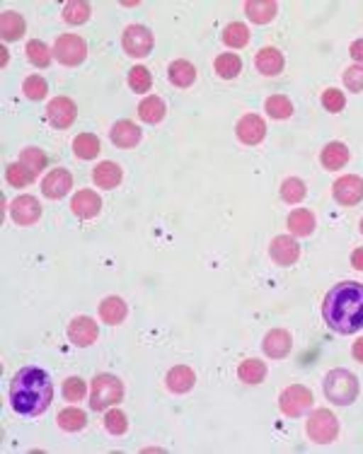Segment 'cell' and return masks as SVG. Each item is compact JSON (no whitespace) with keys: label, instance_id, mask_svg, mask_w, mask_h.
Masks as SVG:
<instances>
[{"label":"cell","instance_id":"6da1fadb","mask_svg":"<svg viewBox=\"0 0 363 454\" xmlns=\"http://www.w3.org/2000/svg\"><path fill=\"white\" fill-rule=\"evenodd\" d=\"M325 324L337 334H356L363 329V285L356 280L337 283L322 302Z\"/></svg>","mask_w":363,"mask_h":454},{"label":"cell","instance_id":"7a4b0ae2","mask_svg":"<svg viewBox=\"0 0 363 454\" xmlns=\"http://www.w3.org/2000/svg\"><path fill=\"white\" fill-rule=\"evenodd\" d=\"M54 401V382L42 368H22L10 382V404L22 416H39Z\"/></svg>","mask_w":363,"mask_h":454},{"label":"cell","instance_id":"3957f363","mask_svg":"<svg viewBox=\"0 0 363 454\" xmlns=\"http://www.w3.org/2000/svg\"><path fill=\"white\" fill-rule=\"evenodd\" d=\"M322 389H325V397L330 399L332 404L349 406L359 397V380H356V375L349 373V370H332V373L325 375Z\"/></svg>","mask_w":363,"mask_h":454},{"label":"cell","instance_id":"277c9868","mask_svg":"<svg viewBox=\"0 0 363 454\" xmlns=\"http://www.w3.org/2000/svg\"><path fill=\"white\" fill-rule=\"evenodd\" d=\"M124 397V385L116 380L114 375H97L92 380V392H90V406L92 411H107L114 404H119Z\"/></svg>","mask_w":363,"mask_h":454},{"label":"cell","instance_id":"5b68a950","mask_svg":"<svg viewBox=\"0 0 363 454\" xmlns=\"http://www.w3.org/2000/svg\"><path fill=\"white\" fill-rule=\"evenodd\" d=\"M306 430H308V438L313 440L315 445H330V442H335L339 435V423L332 411L318 409L308 418Z\"/></svg>","mask_w":363,"mask_h":454},{"label":"cell","instance_id":"8992f818","mask_svg":"<svg viewBox=\"0 0 363 454\" xmlns=\"http://www.w3.org/2000/svg\"><path fill=\"white\" fill-rule=\"evenodd\" d=\"M54 56L58 63L63 66H80L87 56V44L83 37L78 34H61L56 39V46H54Z\"/></svg>","mask_w":363,"mask_h":454},{"label":"cell","instance_id":"52a82bcc","mask_svg":"<svg viewBox=\"0 0 363 454\" xmlns=\"http://www.w3.org/2000/svg\"><path fill=\"white\" fill-rule=\"evenodd\" d=\"M310 406H313V392H310L308 387H301V385H294V387L284 389V392H281V397H279L281 414H286L291 418L303 416Z\"/></svg>","mask_w":363,"mask_h":454},{"label":"cell","instance_id":"ba28073f","mask_svg":"<svg viewBox=\"0 0 363 454\" xmlns=\"http://www.w3.org/2000/svg\"><path fill=\"white\" fill-rule=\"evenodd\" d=\"M121 44H124V51L128 56L143 58L150 54V49H153V34H150V29L143 25H131V27H126L124 37H121Z\"/></svg>","mask_w":363,"mask_h":454},{"label":"cell","instance_id":"9c48e42d","mask_svg":"<svg viewBox=\"0 0 363 454\" xmlns=\"http://www.w3.org/2000/svg\"><path fill=\"white\" fill-rule=\"evenodd\" d=\"M332 196L342 205H356L359 200H363V179L356 174L339 176L332 186Z\"/></svg>","mask_w":363,"mask_h":454},{"label":"cell","instance_id":"30bf717a","mask_svg":"<svg viewBox=\"0 0 363 454\" xmlns=\"http://www.w3.org/2000/svg\"><path fill=\"white\" fill-rule=\"evenodd\" d=\"M269 256L274 259V263L279 266H294L301 256V246L294 237H286V234H279V237L272 239L269 244Z\"/></svg>","mask_w":363,"mask_h":454},{"label":"cell","instance_id":"8fae6325","mask_svg":"<svg viewBox=\"0 0 363 454\" xmlns=\"http://www.w3.org/2000/svg\"><path fill=\"white\" fill-rule=\"evenodd\" d=\"M235 133H238L240 143L257 145V143H262V140H264L267 123H264V119H262V116H257V114H245L242 119L238 121Z\"/></svg>","mask_w":363,"mask_h":454},{"label":"cell","instance_id":"7c38bea8","mask_svg":"<svg viewBox=\"0 0 363 454\" xmlns=\"http://www.w3.org/2000/svg\"><path fill=\"white\" fill-rule=\"evenodd\" d=\"M10 215L17 225L27 227V225H34V222L42 217V205L34 196H17L10 205Z\"/></svg>","mask_w":363,"mask_h":454},{"label":"cell","instance_id":"4fadbf2b","mask_svg":"<svg viewBox=\"0 0 363 454\" xmlns=\"http://www.w3.org/2000/svg\"><path fill=\"white\" fill-rule=\"evenodd\" d=\"M46 116L56 128H68L73 126L75 116H78V107L68 97H54L46 104Z\"/></svg>","mask_w":363,"mask_h":454},{"label":"cell","instance_id":"5bb4252c","mask_svg":"<svg viewBox=\"0 0 363 454\" xmlns=\"http://www.w3.org/2000/svg\"><path fill=\"white\" fill-rule=\"evenodd\" d=\"M97 336H99V329H97L95 319H90V317H75L68 327V339L78 348L92 346L97 341Z\"/></svg>","mask_w":363,"mask_h":454},{"label":"cell","instance_id":"9a60e30c","mask_svg":"<svg viewBox=\"0 0 363 454\" xmlns=\"http://www.w3.org/2000/svg\"><path fill=\"white\" fill-rule=\"evenodd\" d=\"M291 348H294V339H291V334L284 331V329H272V331L264 336V341H262V351H264L269 358H274V361L286 358L291 353Z\"/></svg>","mask_w":363,"mask_h":454},{"label":"cell","instance_id":"2e32d148","mask_svg":"<svg viewBox=\"0 0 363 454\" xmlns=\"http://www.w3.org/2000/svg\"><path fill=\"white\" fill-rule=\"evenodd\" d=\"M73 188V176H70L68 169H54L44 176L42 181V193L46 198H63L66 193Z\"/></svg>","mask_w":363,"mask_h":454},{"label":"cell","instance_id":"e0dca14e","mask_svg":"<svg viewBox=\"0 0 363 454\" xmlns=\"http://www.w3.org/2000/svg\"><path fill=\"white\" fill-rule=\"evenodd\" d=\"M70 210L78 217H83V220H90V217L99 215V210H102V198L95 191H90V188H83V191H78L73 196Z\"/></svg>","mask_w":363,"mask_h":454},{"label":"cell","instance_id":"ac0fdd59","mask_svg":"<svg viewBox=\"0 0 363 454\" xmlns=\"http://www.w3.org/2000/svg\"><path fill=\"white\" fill-rule=\"evenodd\" d=\"M165 385L169 392L174 394H186L191 392L196 385V375L191 368H186V365H177V368H172L165 377Z\"/></svg>","mask_w":363,"mask_h":454},{"label":"cell","instance_id":"d6986e66","mask_svg":"<svg viewBox=\"0 0 363 454\" xmlns=\"http://www.w3.org/2000/svg\"><path fill=\"white\" fill-rule=\"evenodd\" d=\"M255 66L262 75H269V78L279 75L281 70H284V54H281L279 49H274V46H264V49H259V54H257Z\"/></svg>","mask_w":363,"mask_h":454},{"label":"cell","instance_id":"ffe728a7","mask_svg":"<svg viewBox=\"0 0 363 454\" xmlns=\"http://www.w3.org/2000/svg\"><path fill=\"white\" fill-rule=\"evenodd\" d=\"M112 143L119 147H133L140 140V128L131 121H116L114 128L109 131Z\"/></svg>","mask_w":363,"mask_h":454},{"label":"cell","instance_id":"44dd1931","mask_svg":"<svg viewBox=\"0 0 363 454\" xmlns=\"http://www.w3.org/2000/svg\"><path fill=\"white\" fill-rule=\"evenodd\" d=\"M245 13L255 25H267L277 15V3L274 0H250V3H245Z\"/></svg>","mask_w":363,"mask_h":454},{"label":"cell","instance_id":"7402d4cb","mask_svg":"<svg viewBox=\"0 0 363 454\" xmlns=\"http://www.w3.org/2000/svg\"><path fill=\"white\" fill-rule=\"evenodd\" d=\"M128 314V307L121 297H104L102 305H99V317H102L104 324H121L126 319Z\"/></svg>","mask_w":363,"mask_h":454},{"label":"cell","instance_id":"603a6c76","mask_svg":"<svg viewBox=\"0 0 363 454\" xmlns=\"http://www.w3.org/2000/svg\"><path fill=\"white\" fill-rule=\"evenodd\" d=\"M92 179L99 188H116L121 184V167L116 162H99Z\"/></svg>","mask_w":363,"mask_h":454},{"label":"cell","instance_id":"cb8c5ba5","mask_svg":"<svg viewBox=\"0 0 363 454\" xmlns=\"http://www.w3.org/2000/svg\"><path fill=\"white\" fill-rule=\"evenodd\" d=\"M0 34H3L5 41H17L25 34V20H22L20 13H13V10H5L0 15Z\"/></svg>","mask_w":363,"mask_h":454},{"label":"cell","instance_id":"d4e9b609","mask_svg":"<svg viewBox=\"0 0 363 454\" xmlns=\"http://www.w3.org/2000/svg\"><path fill=\"white\" fill-rule=\"evenodd\" d=\"M165 102H162L160 97H155V94H150V97H145L143 102L138 104V116H140V121H145V123H160L162 119H165Z\"/></svg>","mask_w":363,"mask_h":454},{"label":"cell","instance_id":"484cf974","mask_svg":"<svg viewBox=\"0 0 363 454\" xmlns=\"http://www.w3.org/2000/svg\"><path fill=\"white\" fill-rule=\"evenodd\" d=\"M167 78L177 87H189V85H194V80H196V68L191 66L189 61H174V63H169V68H167Z\"/></svg>","mask_w":363,"mask_h":454},{"label":"cell","instance_id":"4316f807","mask_svg":"<svg viewBox=\"0 0 363 454\" xmlns=\"http://www.w3.org/2000/svg\"><path fill=\"white\" fill-rule=\"evenodd\" d=\"M289 229L296 237H310L315 232V215L306 208H298L289 215Z\"/></svg>","mask_w":363,"mask_h":454},{"label":"cell","instance_id":"83f0119b","mask_svg":"<svg viewBox=\"0 0 363 454\" xmlns=\"http://www.w3.org/2000/svg\"><path fill=\"white\" fill-rule=\"evenodd\" d=\"M320 160H322V164H325V169H342L344 164L349 162V147L335 140V143L325 145Z\"/></svg>","mask_w":363,"mask_h":454},{"label":"cell","instance_id":"f1b7e54d","mask_svg":"<svg viewBox=\"0 0 363 454\" xmlns=\"http://www.w3.org/2000/svg\"><path fill=\"white\" fill-rule=\"evenodd\" d=\"M238 377H240V382H245V385H259V382L267 377V365L262 361H257V358H250V361L240 363Z\"/></svg>","mask_w":363,"mask_h":454},{"label":"cell","instance_id":"f546056e","mask_svg":"<svg viewBox=\"0 0 363 454\" xmlns=\"http://www.w3.org/2000/svg\"><path fill=\"white\" fill-rule=\"evenodd\" d=\"M85 423H87L85 411L75 409V406H68V409H63L58 414V428L66 430V433H78V430L85 428Z\"/></svg>","mask_w":363,"mask_h":454},{"label":"cell","instance_id":"4dcf8cb0","mask_svg":"<svg viewBox=\"0 0 363 454\" xmlns=\"http://www.w3.org/2000/svg\"><path fill=\"white\" fill-rule=\"evenodd\" d=\"M73 152L80 160H92V157L99 155V138L92 133H80L73 140Z\"/></svg>","mask_w":363,"mask_h":454},{"label":"cell","instance_id":"1f68e13d","mask_svg":"<svg viewBox=\"0 0 363 454\" xmlns=\"http://www.w3.org/2000/svg\"><path fill=\"white\" fill-rule=\"evenodd\" d=\"M213 68L223 80H233V78H238V73L242 70V61H240V56H235V54H220L216 58Z\"/></svg>","mask_w":363,"mask_h":454},{"label":"cell","instance_id":"d6a6232c","mask_svg":"<svg viewBox=\"0 0 363 454\" xmlns=\"http://www.w3.org/2000/svg\"><path fill=\"white\" fill-rule=\"evenodd\" d=\"M223 41L233 49H242V46L250 44V29L242 22H233L223 29Z\"/></svg>","mask_w":363,"mask_h":454},{"label":"cell","instance_id":"836d02e7","mask_svg":"<svg viewBox=\"0 0 363 454\" xmlns=\"http://www.w3.org/2000/svg\"><path fill=\"white\" fill-rule=\"evenodd\" d=\"M264 109L272 119H289V116L294 114V104H291V99L284 97V94H274V97H269L264 102Z\"/></svg>","mask_w":363,"mask_h":454},{"label":"cell","instance_id":"e575fe53","mask_svg":"<svg viewBox=\"0 0 363 454\" xmlns=\"http://www.w3.org/2000/svg\"><path fill=\"white\" fill-rule=\"evenodd\" d=\"M27 58H29V63H34L37 68H46L51 63V49L44 44V41L34 39L27 44Z\"/></svg>","mask_w":363,"mask_h":454},{"label":"cell","instance_id":"d590c367","mask_svg":"<svg viewBox=\"0 0 363 454\" xmlns=\"http://www.w3.org/2000/svg\"><path fill=\"white\" fill-rule=\"evenodd\" d=\"M87 17H90V5L83 0H73L63 8V20L68 25H83V22H87Z\"/></svg>","mask_w":363,"mask_h":454},{"label":"cell","instance_id":"8d00e7d4","mask_svg":"<svg viewBox=\"0 0 363 454\" xmlns=\"http://www.w3.org/2000/svg\"><path fill=\"white\" fill-rule=\"evenodd\" d=\"M306 184H303L301 179H296V176H291V179H286L284 184H281V198L286 200V203H301L303 198H306Z\"/></svg>","mask_w":363,"mask_h":454},{"label":"cell","instance_id":"74e56055","mask_svg":"<svg viewBox=\"0 0 363 454\" xmlns=\"http://www.w3.org/2000/svg\"><path fill=\"white\" fill-rule=\"evenodd\" d=\"M20 164H25L29 172L37 176L46 167V155L39 150V147H25V150H22V155H20Z\"/></svg>","mask_w":363,"mask_h":454},{"label":"cell","instance_id":"f35d334b","mask_svg":"<svg viewBox=\"0 0 363 454\" xmlns=\"http://www.w3.org/2000/svg\"><path fill=\"white\" fill-rule=\"evenodd\" d=\"M22 92L27 94V99H34V102H39V99L46 97V92H49V85H46V80L42 75H29V78L22 82Z\"/></svg>","mask_w":363,"mask_h":454},{"label":"cell","instance_id":"ab89813d","mask_svg":"<svg viewBox=\"0 0 363 454\" xmlns=\"http://www.w3.org/2000/svg\"><path fill=\"white\" fill-rule=\"evenodd\" d=\"M128 85H131L133 92H148L150 85H153V75H150L148 68L136 66V68H131V73H128Z\"/></svg>","mask_w":363,"mask_h":454},{"label":"cell","instance_id":"60d3db41","mask_svg":"<svg viewBox=\"0 0 363 454\" xmlns=\"http://www.w3.org/2000/svg\"><path fill=\"white\" fill-rule=\"evenodd\" d=\"M5 179H8V184L10 186H27V184H32L34 181V174L29 172V169L25 167V164H10L8 169H5Z\"/></svg>","mask_w":363,"mask_h":454},{"label":"cell","instance_id":"b9f144b4","mask_svg":"<svg viewBox=\"0 0 363 454\" xmlns=\"http://www.w3.org/2000/svg\"><path fill=\"white\" fill-rule=\"evenodd\" d=\"M104 428H107V433H112V435H124L128 430V421L121 411L112 409V411H107V416H104Z\"/></svg>","mask_w":363,"mask_h":454},{"label":"cell","instance_id":"7bdbcfd3","mask_svg":"<svg viewBox=\"0 0 363 454\" xmlns=\"http://www.w3.org/2000/svg\"><path fill=\"white\" fill-rule=\"evenodd\" d=\"M85 392L87 387L80 377H68V380L63 382V397H66V401H80L85 397Z\"/></svg>","mask_w":363,"mask_h":454},{"label":"cell","instance_id":"ee69618b","mask_svg":"<svg viewBox=\"0 0 363 454\" xmlns=\"http://www.w3.org/2000/svg\"><path fill=\"white\" fill-rule=\"evenodd\" d=\"M344 85H347L351 92L363 90V63H356V66H349L344 70Z\"/></svg>","mask_w":363,"mask_h":454},{"label":"cell","instance_id":"f6af8a7d","mask_svg":"<svg viewBox=\"0 0 363 454\" xmlns=\"http://www.w3.org/2000/svg\"><path fill=\"white\" fill-rule=\"evenodd\" d=\"M322 104H325L327 111L337 114V111H342L344 107H347V99H344V92H339L332 87V90H327L325 94H322Z\"/></svg>","mask_w":363,"mask_h":454},{"label":"cell","instance_id":"bcb514c9","mask_svg":"<svg viewBox=\"0 0 363 454\" xmlns=\"http://www.w3.org/2000/svg\"><path fill=\"white\" fill-rule=\"evenodd\" d=\"M349 54H351V58H354L356 63H363V39H356L354 44H351Z\"/></svg>","mask_w":363,"mask_h":454},{"label":"cell","instance_id":"7dc6e473","mask_svg":"<svg viewBox=\"0 0 363 454\" xmlns=\"http://www.w3.org/2000/svg\"><path fill=\"white\" fill-rule=\"evenodd\" d=\"M351 266H354L356 271H363V246L351 254Z\"/></svg>","mask_w":363,"mask_h":454},{"label":"cell","instance_id":"c3c4849f","mask_svg":"<svg viewBox=\"0 0 363 454\" xmlns=\"http://www.w3.org/2000/svg\"><path fill=\"white\" fill-rule=\"evenodd\" d=\"M351 356H354L359 363H363V339H359V341L354 344V348H351Z\"/></svg>","mask_w":363,"mask_h":454},{"label":"cell","instance_id":"681fc988","mask_svg":"<svg viewBox=\"0 0 363 454\" xmlns=\"http://www.w3.org/2000/svg\"><path fill=\"white\" fill-rule=\"evenodd\" d=\"M359 227H361V232H363V220H361V225H359Z\"/></svg>","mask_w":363,"mask_h":454}]
</instances>
